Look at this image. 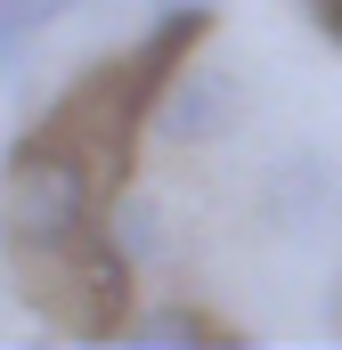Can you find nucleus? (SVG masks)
<instances>
[{
	"label": "nucleus",
	"instance_id": "obj_2",
	"mask_svg": "<svg viewBox=\"0 0 342 350\" xmlns=\"http://www.w3.org/2000/svg\"><path fill=\"white\" fill-rule=\"evenodd\" d=\"M8 269H16V293L49 326H66L82 342H106V334L131 326V277H139V261L114 245L106 220L82 228L74 245H57V253H8Z\"/></svg>",
	"mask_w": 342,
	"mask_h": 350
},
{
	"label": "nucleus",
	"instance_id": "obj_3",
	"mask_svg": "<svg viewBox=\"0 0 342 350\" xmlns=\"http://www.w3.org/2000/svg\"><path fill=\"white\" fill-rule=\"evenodd\" d=\"M106 220V196L82 163L66 155H8V187H0V253H57L82 228Z\"/></svg>",
	"mask_w": 342,
	"mask_h": 350
},
{
	"label": "nucleus",
	"instance_id": "obj_6",
	"mask_svg": "<svg viewBox=\"0 0 342 350\" xmlns=\"http://www.w3.org/2000/svg\"><path fill=\"white\" fill-rule=\"evenodd\" d=\"M212 25H220V16H212V0H171L163 16L147 25V41H139V49L122 57L147 106H163V90L179 82V66H187V57L204 49V33H212Z\"/></svg>",
	"mask_w": 342,
	"mask_h": 350
},
{
	"label": "nucleus",
	"instance_id": "obj_7",
	"mask_svg": "<svg viewBox=\"0 0 342 350\" xmlns=\"http://www.w3.org/2000/svg\"><path fill=\"white\" fill-rule=\"evenodd\" d=\"M131 342H245L237 326H220L212 310H196V301H163V310H139L131 326H122Z\"/></svg>",
	"mask_w": 342,
	"mask_h": 350
},
{
	"label": "nucleus",
	"instance_id": "obj_5",
	"mask_svg": "<svg viewBox=\"0 0 342 350\" xmlns=\"http://www.w3.org/2000/svg\"><path fill=\"white\" fill-rule=\"evenodd\" d=\"M334 204H342V172L318 147H293V155L269 172V187H261V212H269L277 237H310L318 220H334Z\"/></svg>",
	"mask_w": 342,
	"mask_h": 350
},
{
	"label": "nucleus",
	"instance_id": "obj_9",
	"mask_svg": "<svg viewBox=\"0 0 342 350\" xmlns=\"http://www.w3.org/2000/svg\"><path fill=\"white\" fill-rule=\"evenodd\" d=\"M33 41H41V33H33V25H25L8 0H0V74H16V66L33 57Z\"/></svg>",
	"mask_w": 342,
	"mask_h": 350
},
{
	"label": "nucleus",
	"instance_id": "obj_1",
	"mask_svg": "<svg viewBox=\"0 0 342 350\" xmlns=\"http://www.w3.org/2000/svg\"><path fill=\"white\" fill-rule=\"evenodd\" d=\"M139 122H155V106L139 98L131 82V66L114 57V66H90L82 82L66 90L8 155H66V163H82L98 179V196L114 204L122 187H131V147H139Z\"/></svg>",
	"mask_w": 342,
	"mask_h": 350
},
{
	"label": "nucleus",
	"instance_id": "obj_10",
	"mask_svg": "<svg viewBox=\"0 0 342 350\" xmlns=\"http://www.w3.org/2000/svg\"><path fill=\"white\" fill-rule=\"evenodd\" d=\"M302 16L318 25V41H334V49H342V0H302Z\"/></svg>",
	"mask_w": 342,
	"mask_h": 350
},
{
	"label": "nucleus",
	"instance_id": "obj_11",
	"mask_svg": "<svg viewBox=\"0 0 342 350\" xmlns=\"http://www.w3.org/2000/svg\"><path fill=\"white\" fill-rule=\"evenodd\" d=\"M155 8H171V0H155Z\"/></svg>",
	"mask_w": 342,
	"mask_h": 350
},
{
	"label": "nucleus",
	"instance_id": "obj_8",
	"mask_svg": "<svg viewBox=\"0 0 342 350\" xmlns=\"http://www.w3.org/2000/svg\"><path fill=\"white\" fill-rule=\"evenodd\" d=\"M106 228H114V245H122V253H131L139 269L163 253V212H155L147 196H131V187H122V196L106 204Z\"/></svg>",
	"mask_w": 342,
	"mask_h": 350
},
{
	"label": "nucleus",
	"instance_id": "obj_4",
	"mask_svg": "<svg viewBox=\"0 0 342 350\" xmlns=\"http://www.w3.org/2000/svg\"><path fill=\"white\" fill-rule=\"evenodd\" d=\"M237 114H245V82L228 66H179V82L155 106V131L171 147H212V139L237 131Z\"/></svg>",
	"mask_w": 342,
	"mask_h": 350
}]
</instances>
